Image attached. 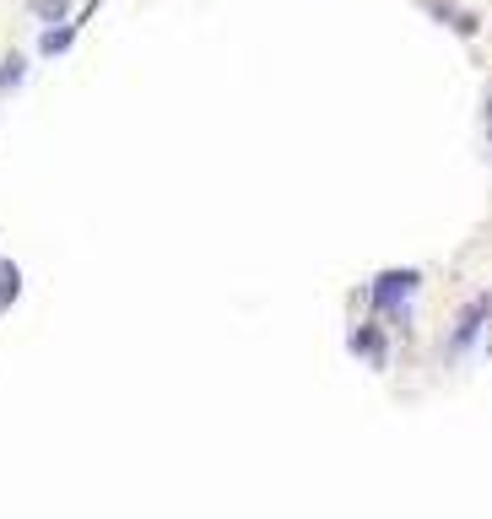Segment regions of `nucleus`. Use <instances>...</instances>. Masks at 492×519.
<instances>
[{
  "instance_id": "1",
  "label": "nucleus",
  "mask_w": 492,
  "mask_h": 519,
  "mask_svg": "<svg viewBox=\"0 0 492 519\" xmlns=\"http://www.w3.org/2000/svg\"><path fill=\"white\" fill-rule=\"evenodd\" d=\"M422 287V276L417 271H384L379 282H374V309L384 314H406V298Z\"/></svg>"
},
{
  "instance_id": "2",
  "label": "nucleus",
  "mask_w": 492,
  "mask_h": 519,
  "mask_svg": "<svg viewBox=\"0 0 492 519\" xmlns=\"http://www.w3.org/2000/svg\"><path fill=\"white\" fill-rule=\"evenodd\" d=\"M487 309H492L487 298H471V309L460 314L455 336H449V352H455V357H465V352H476V341H482V325H487Z\"/></svg>"
},
{
  "instance_id": "3",
  "label": "nucleus",
  "mask_w": 492,
  "mask_h": 519,
  "mask_svg": "<svg viewBox=\"0 0 492 519\" xmlns=\"http://www.w3.org/2000/svg\"><path fill=\"white\" fill-rule=\"evenodd\" d=\"M22 82H28V60H22V55H6V60H0V98H11Z\"/></svg>"
},
{
  "instance_id": "4",
  "label": "nucleus",
  "mask_w": 492,
  "mask_h": 519,
  "mask_svg": "<svg viewBox=\"0 0 492 519\" xmlns=\"http://www.w3.org/2000/svg\"><path fill=\"white\" fill-rule=\"evenodd\" d=\"M352 352L368 357V363H384V336H379L374 325H368V330H352Z\"/></svg>"
},
{
  "instance_id": "5",
  "label": "nucleus",
  "mask_w": 492,
  "mask_h": 519,
  "mask_svg": "<svg viewBox=\"0 0 492 519\" xmlns=\"http://www.w3.org/2000/svg\"><path fill=\"white\" fill-rule=\"evenodd\" d=\"M33 11L44 22H65V17H71V0H33Z\"/></svg>"
},
{
  "instance_id": "6",
  "label": "nucleus",
  "mask_w": 492,
  "mask_h": 519,
  "mask_svg": "<svg viewBox=\"0 0 492 519\" xmlns=\"http://www.w3.org/2000/svg\"><path fill=\"white\" fill-rule=\"evenodd\" d=\"M38 49H44V55H65V49H71V28H49Z\"/></svg>"
}]
</instances>
